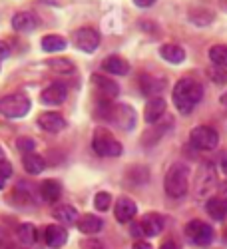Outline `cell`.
<instances>
[{
  "mask_svg": "<svg viewBox=\"0 0 227 249\" xmlns=\"http://www.w3.org/2000/svg\"><path fill=\"white\" fill-rule=\"evenodd\" d=\"M201 98H203V86L193 78L177 80V84L174 86V92H172V100L175 104L177 112L181 114L193 112V108L201 102Z\"/></svg>",
  "mask_w": 227,
  "mask_h": 249,
  "instance_id": "cell-1",
  "label": "cell"
},
{
  "mask_svg": "<svg viewBox=\"0 0 227 249\" xmlns=\"http://www.w3.org/2000/svg\"><path fill=\"white\" fill-rule=\"evenodd\" d=\"M98 116L108 120L110 124H114L116 128L130 132L136 128V110L128 104H112V102H102V106L98 110Z\"/></svg>",
  "mask_w": 227,
  "mask_h": 249,
  "instance_id": "cell-2",
  "label": "cell"
},
{
  "mask_svg": "<svg viewBox=\"0 0 227 249\" xmlns=\"http://www.w3.org/2000/svg\"><path fill=\"white\" fill-rule=\"evenodd\" d=\"M190 178H192V170L190 165L185 163H172L170 170L163 179V188H166L170 197H183L190 190Z\"/></svg>",
  "mask_w": 227,
  "mask_h": 249,
  "instance_id": "cell-3",
  "label": "cell"
},
{
  "mask_svg": "<svg viewBox=\"0 0 227 249\" xmlns=\"http://www.w3.org/2000/svg\"><path fill=\"white\" fill-rule=\"evenodd\" d=\"M30 98L24 92H14L8 96L0 98V114L8 120H18V118H24L30 112Z\"/></svg>",
  "mask_w": 227,
  "mask_h": 249,
  "instance_id": "cell-4",
  "label": "cell"
},
{
  "mask_svg": "<svg viewBox=\"0 0 227 249\" xmlns=\"http://www.w3.org/2000/svg\"><path fill=\"white\" fill-rule=\"evenodd\" d=\"M92 150L100 158H118L123 152L122 143L104 128H96L92 136Z\"/></svg>",
  "mask_w": 227,
  "mask_h": 249,
  "instance_id": "cell-5",
  "label": "cell"
},
{
  "mask_svg": "<svg viewBox=\"0 0 227 249\" xmlns=\"http://www.w3.org/2000/svg\"><path fill=\"white\" fill-rule=\"evenodd\" d=\"M190 142L199 152H211L219 146V134L211 126H197L190 132Z\"/></svg>",
  "mask_w": 227,
  "mask_h": 249,
  "instance_id": "cell-6",
  "label": "cell"
},
{
  "mask_svg": "<svg viewBox=\"0 0 227 249\" xmlns=\"http://www.w3.org/2000/svg\"><path fill=\"white\" fill-rule=\"evenodd\" d=\"M185 237L197 247H210L213 241V230L205 221L193 219L185 225Z\"/></svg>",
  "mask_w": 227,
  "mask_h": 249,
  "instance_id": "cell-7",
  "label": "cell"
},
{
  "mask_svg": "<svg viewBox=\"0 0 227 249\" xmlns=\"http://www.w3.org/2000/svg\"><path fill=\"white\" fill-rule=\"evenodd\" d=\"M172 128H174V120H172L170 116H163L159 122L152 124V128L146 130V134L141 136V146H146V148L156 146V143H157L163 136H166Z\"/></svg>",
  "mask_w": 227,
  "mask_h": 249,
  "instance_id": "cell-8",
  "label": "cell"
},
{
  "mask_svg": "<svg viewBox=\"0 0 227 249\" xmlns=\"http://www.w3.org/2000/svg\"><path fill=\"white\" fill-rule=\"evenodd\" d=\"M74 44H76L78 50L92 54L100 46V32L96 28H90V26L80 28V30L74 32Z\"/></svg>",
  "mask_w": 227,
  "mask_h": 249,
  "instance_id": "cell-9",
  "label": "cell"
},
{
  "mask_svg": "<svg viewBox=\"0 0 227 249\" xmlns=\"http://www.w3.org/2000/svg\"><path fill=\"white\" fill-rule=\"evenodd\" d=\"M90 80H92V84H94L98 96L104 100V102H110V100L118 98V94H120V86L116 84L112 78H108V76H104V74H92Z\"/></svg>",
  "mask_w": 227,
  "mask_h": 249,
  "instance_id": "cell-10",
  "label": "cell"
},
{
  "mask_svg": "<svg viewBox=\"0 0 227 249\" xmlns=\"http://www.w3.org/2000/svg\"><path fill=\"white\" fill-rule=\"evenodd\" d=\"M163 230V217L157 213H148L140 223H136L134 233L136 235H143V237H154Z\"/></svg>",
  "mask_w": 227,
  "mask_h": 249,
  "instance_id": "cell-11",
  "label": "cell"
},
{
  "mask_svg": "<svg viewBox=\"0 0 227 249\" xmlns=\"http://www.w3.org/2000/svg\"><path fill=\"white\" fill-rule=\"evenodd\" d=\"M68 98V88L60 82H54V84L46 86L42 92H40V102L46 104V106H60L64 104Z\"/></svg>",
  "mask_w": 227,
  "mask_h": 249,
  "instance_id": "cell-12",
  "label": "cell"
},
{
  "mask_svg": "<svg viewBox=\"0 0 227 249\" xmlns=\"http://www.w3.org/2000/svg\"><path fill=\"white\" fill-rule=\"evenodd\" d=\"M215 172L211 165H203V168L199 170L197 178H195V194L199 197H205V196H210V192L215 188Z\"/></svg>",
  "mask_w": 227,
  "mask_h": 249,
  "instance_id": "cell-13",
  "label": "cell"
},
{
  "mask_svg": "<svg viewBox=\"0 0 227 249\" xmlns=\"http://www.w3.org/2000/svg\"><path fill=\"white\" fill-rule=\"evenodd\" d=\"M12 28L20 34H30L38 28V16L34 12H26V10L16 12L12 16Z\"/></svg>",
  "mask_w": 227,
  "mask_h": 249,
  "instance_id": "cell-14",
  "label": "cell"
},
{
  "mask_svg": "<svg viewBox=\"0 0 227 249\" xmlns=\"http://www.w3.org/2000/svg\"><path fill=\"white\" fill-rule=\"evenodd\" d=\"M138 84H140L141 92L146 94V96L156 98V96H159L163 92V88H166V86H163V84H166V80H163V78H156L152 74H140Z\"/></svg>",
  "mask_w": 227,
  "mask_h": 249,
  "instance_id": "cell-15",
  "label": "cell"
},
{
  "mask_svg": "<svg viewBox=\"0 0 227 249\" xmlns=\"http://www.w3.org/2000/svg\"><path fill=\"white\" fill-rule=\"evenodd\" d=\"M166 108H168V104L161 96L150 98V102L146 104V110H143V118H146L148 124H156L166 116Z\"/></svg>",
  "mask_w": 227,
  "mask_h": 249,
  "instance_id": "cell-16",
  "label": "cell"
},
{
  "mask_svg": "<svg viewBox=\"0 0 227 249\" xmlns=\"http://www.w3.org/2000/svg\"><path fill=\"white\" fill-rule=\"evenodd\" d=\"M114 213H116V219L120 223H130L136 213H138V205L136 201H132L130 197H120L116 201V207H114Z\"/></svg>",
  "mask_w": 227,
  "mask_h": 249,
  "instance_id": "cell-17",
  "label": "cell"
},
{
  "mask_svg": "<svg viewBox=\"0 0 227 249\" xmlns=\"http://www.w3.org/2000/svg\"><path fill=\"white\" fill-rule=\"evenodd\" d=\"M38 126L42 130H46V132H50V134H56V132H62L66 128V120L58 112H46V114H40Z\"/></svg>",
  "mask_w": 227,
  "mask_h": 249,
  "instance_id": "cell-18",
  "label": "cell"
},
{
  "mask_svg": "<svg viewBox=\"0 0 227 249\" xmlns=\"http://www.w3.org/2000/svg\"><path fill=\"white\" fill-rule=\"evenodd\" d=\"M102 70L108 72V74H114V76H126L130 72V62L126 58L118 56V54H112V56L104 58V62H102Z\"/></svg>",
  "mask_w": 227,
  "mask_h": 249,
  "instance_id": "cell-19",
  "label": "cell"
},
{
  "mask_svg": "<svg viewBox=\"0 0 227 249\" xmlns=\"http://www.w3.org/2000/svg\"><path fill=\"white\" fill-rule=\"evenodd\" d=\"M188 20L193 26H211L215 22V12L203 6H193L188 10Z\"/></svg>",
  "mask_w": 227,
  "mask_h": 249,
  "instance_id": "cell-20",
  "label": "cell"
},
{
  "mask_svg": "<svg viewBox=\"0 0 227 249\" xmlns=\"http://www.w3.org/2000/svg\"><path fill=\"white\" fill-rule=\"evenodd\" d=\"M44 239H46L48 247L58 249V247H62L68 241V231L62 225H48L44 230Z\"/></svg>",
  "mask_w": 227,
  "mask_h": 249,
  "instance_id": "cell-21",
  "label": "cell"
},
{
  "mask_svg": "<svg viewBox=\"0 0 227 249\" xmlns=\"http://www.w3.org/2000/svg\"><path fill=\"white\" fill-rule=\"evenodd\" d=\"M205 212L210 213L211 219L215 221H223L227 217V197H211L208 199V203H205Z\"/></svg>",
  "mask_w": 227,
  "mask_h": 249,
  "instance_id": "cell-22",
  "label": "cell"
},
{
  "mask_svg": "<svg viewBox=\"0 0 227 249\" xmlns=\"http://www.w3.org/2000/svg\"><path fill=\"white\" fill-rule=\"evenodd\" d=\"M40 196H42V199L48 203L58 201L62 196V183L58 179H44L40 183Z\"/></svg>",
  "mask_w": 227,
  "mask_h": 249,
  "instance_id": "cell-23",
  "label": "cell"
},
{
  "mask_svg": "<svg viewBox=\"0 0 227 249\" xmlns=\"http://www.w3.org/2000/svg\"><path fill=\"white\" fill-rule=\"evenodd\" d=\"M159 56L166 60V62H170V64H181V62L185 60V50L179 46V44H163L161 48H159Z\"/></svg>",
  "mask_w": 227,
  "mask_h": 249,
  "instance_id": "cell-24",
  "label": "cell"
},
{
  "mask_svg": "<svg viewBox=\"0 0 227 249\" xmlns=\"http://www.w3.org/2000/svg\"><path fill=\"white\" fill-rule=\"evenodd\" d=\"M102 227H104V221H102L98 215H92V213H86L78 219V230L86 235H92V233H98L102 231Z\"/></svg>",
  "mask_w": 227,
  "mask_h": 249,
  "instance_id": "cell-25",
  "label": "cell"
},
{
  "mask_svg": "<svg viewBox=\"0 0 227 249\" xmlns=\"http://www.w3.org/2000/svg\"><path fill=\"white\" fill-rule=\"evenodd\" d=\"M22 165H24V170H26L28 174L38 176V174H42V172L46 170V160L40 156V154L32 152V154L22 156Z\"/></svg>",
  "mask_w": 227,
  "mask_h": 249,
  "instance_id": "cell-26",
  "label": "cell"
},
{
  "mask_svg": "<svg viewBox=\"0 0 227 249\" xmlns=\"http://www.w3.org/2000/svg\"><path fill=\"white\" fill-rule=\"evenodd\" d=\"M40 46H42L44 52H62V50H66L68 42H66V38L64 36H60V34H46L42 40H40Z\"/></svg>",
  "mask_w": 227,
  "mask_h": 249,
  "instance_id": "cell-27",
  "label": "cell"
},
{
  "mask_svg": "<svg viewBox=\"0 0 227 249\" xmlns=\"http://www.w3.org/2000/svg\"><path fill=\"white\" fill-rule=\"evenodd\" d=\"M52 215H54L60 223H64V225H72V223L78 221V212L74 210L72 205H68V203H60V205H56Z\"/></svg>",
  "mask_w": 227,
  "mask_h": 249,
  "instance_id": "cell-28",
  "label": "cell"
},
{
  "mask_svg": "<svg viewBox=\"0 0 227 249\" xmlns=\"http://www.w3.org/2000/svg\"><path fill=\"white\" fill-rule=\"evenodd\" d=\"M46 66L56 74H72L76 70V64L68 58H50L46 60Z\"/></svg>",
  "mask_w": 227,
  "mask_h": 249,
  "instance_id": "cell-29",
  "label": "cell"
},
{
  "mask_svg": "<svg viewBox=\"0 0 227 249\" xmlns=\"http://www.w3.org/2000/svg\"><path fill=\"white\" fill-rule=\"evenodd\" d=\"M210 60L213 66H219V68H227V44H213L208 52Z\"/></svg>",
  "mask_w": 227,
  "mask_h": 249,
  "instance_id": "cell-30",
  "label": "cell"
},
{
  "mask_svg": "<svg viewBox=\"0 0 227 249\" xmlns=\"http://www.w3.org/2000/svg\"><path fill=\"white\" fill-rule=\"evenodd\" d=\"M18 241L22 245H32L36 241V227L32 223L18 225Z\"/></svg>",
  "mask_w": 227,
  "mask_h": 249,
  "instance_id": "cell-31",
  "label": "cell"
},
{
  "mask_svg": "<svg viewBox=\"0 0 227 249\" xmlns=\"http://www.w3.org/2000/svg\"><path fill=\"white\" fill-rule=\"evenodd\" d=\"M126 176H128V179H130L132 183H148V179H150V170L143 168V165H134V168H130V170L126 172Z\"/></svg>",
  "mask_w": 227,
  "mask_h": 249,
  "instance_id": "cell-32",
  "label": "cell"
},
{
  "mask_svg": "<svg viewBox=\"0 0 227 249\" xmlns=\"http://www.w3.org/2000/svg\"><path fill=\"white\" fill-rule=\"evenodd\" d=\"M208 76H210V80L213 82V84H217V86H225V84H227V70H225V68L211 66V68L208 70Z\"/></svg>",
  "mask_w": 227,
  "mask_h": 249,
  "instance_id": "cell-33",
  "label": "cell"
},
{
  "mask_svg": "<svg viewBox=\"0 0 227 249\" xmlns=\"http://www.w3.org/2000/svg\"><path fill=\"white\" fill-rule=\"evenodd\" d=\"M110 205H112V196L108 192H98L96 197H94V207L98 212H106L110 210Z\"/></svg>",
  "mask_w": 227,
  "mask_h": 249,
  "instance_id": "cell-34",
  "label": "cell"
},
{
  "mask_svg": "<svg viewBox=\"0 0 227 249\" xmlns=\"http://www.w3.org/2000/svg\"><path fill=\"white\" fill-rule=\"evenodd\" d=\"M16 148L26 156V154H32L36 150V142L32 138H18L16 140Z\"/></svg>",
  "mask_w": 227,
  "mask_h": 249,
  "instance_id": "cell-35",
  "label": "cell"
},
{
  "mask_svg": "<svg viewBox=\"0 0 227 249\" xmlns=\"http://www.w3.org/2000/svg\"><path fill=\"white\" fill-rule=\"evenodd\" d=\"M10 174H12L10 161H0V190L6 185V179L10 178Z\"/></svg>",
  "mask_w": 227,
  "mask_h": 249,
  "instance_id": "cell-36",
  "label": "cell"
},
{
  "mask_svg": "<svg viewBox=\"0 0 227 249\" xmlns=\"http://www.w3.org/2000/svg\"><path fill=\"white\" fill-rule=\"evenodd\" d=\"M140 28L143 30V32H148V34H157L159 32V28H157V24L154 22V20H140Z\"/></svg>",
  "mask_w": 227,
  "mask_h": 249,
  "instance_id": "cell-37",
  "label": "cell"
},
{
  "mask_svg": "<svg viewBox=\"0 0 227 249\" xmlns=\"http://www.w3.org/2000/svg\"><path fill=\"white\" fill-rule=\"evenodd\" d=\"M82 249H104V243L98 239H86L82 241Z\"/></svg>",
  "mask_w": 227,
  "mask_h": 249,
  "instance_id": "cell-38",
  "label": "cell"
},
{
  "mask_svg": "<svg viewBox=\"0 0 227 249\" xmlns=\"http://www.w3.org/2000/svg\"><path fill=\"white\" fill-rule=\"evenodd\" d=\"M10 54H12V50H10L8 42H4V40H0V60L10 58Z\"/></svg>",
  "mask_w": 227,
  "mask_h": 249,
  "instance_id": "cell-39",
  "label": "cell"
},
{
  "mask_svg": "<svg viewBox=\"0 0 227 249\" xmlns=\"http://www.w3.org/2000/svg\"><path fill=\"white\" fill-rule=\"evenodd\" d=\"M0 249H16V247L10 243V239L6 237V233H2V231H0Z\"/></svg>",
  "mask_w": 227,
  "mask_h": 249,
  "instance_id": "cell-40",
  "label": "cell"
},
{
  "mask_svg": "<svg viewBox=\"0 0 227 249\" xmlns=\"http://www.w3.org/2000/svg\"><path fill=\"white\" fill-rule=\"evenodd\" d=\"M159 249H179V243L174 241V239H168V241H163Z\"/></svg>",
  "mask_w": 227,
  "mask_h": 249,
  "instance_id": "cell-41",
  "label": "cell"
},
{
  "mask_svg": "<svg viewBox=\"0 0 227 249\" xmlns=\"http://www.w3.org/2000/svg\"><path fill=\"white\" fill-rule=\"evenodd\" d=\"M134 4H136L138 8H148V6L156 4V0H134Z\"/></svg>",
  "mask_w": 227,
  "mask_h": 249,
  "instance_id": "cell-42",
  "label": "cell"
},
{
  "mask_svg": "<svg viewBox=\"0 0 227 249\" xmlns=\"http://www.w3.org/2000/svg\"><path fill=\"white\" fill-rule=\"evenodd\" d=\"M134 249H152V245H150L148 241H138V243L134 245Z\"/></svg>",
  "mask_w": 227,
  "mask_h": 249,
  "instance_id": "cell-43",
  "label": "cell"
},
{
  "mask_svg": "<svg viewBox=\"0 0 227 249\" xmlns=\"http://www.w3.org/2000/svg\"><path fill=\"white\" fill-rule=\"evenodd\" d=\"M219 102H221V106H223V108L227 110V92H223V94H221V98H219Z\"/></svg>",
  "mask_w": 227,
  "mask_h": 249,
  "instance_id": "cell-44",
  "label": "cell"
},
{
  "mask_svg": "<svg viewBox=\"0 0 227 249\" xmlns=\"http://www.w3.org/2000/svg\"><path fill=\"white\" fill-rule=\"evenodd\" d=\"M221 170H223V174L227 176V160H223V163H221Z\"/></svg>",
  "mask_w": 227,
  "mask_h": 249,
  "instance_id": "cell-45",
  "label": "cell"
},
{
  "mask_svg": "<svg viewBox=\"0 0 227 249\" xmlns=\"http://www.w3.org/2000/svg\"><path fill=\"white\" fill-rule=\"evenodd\" d=\"M219 4H221L223 10H227V0H219Z\"/></svg>",
  "mask_w": 227,
  "mask_h": 249,
  "instance_id": "cell-46",
  "label": "cell"
},
{
  "mask_svg": "<svg viewBox=\"0 0 227 249\" xmlns=\"http://www.w3.org/2000/svg\"><path fill=\"white\" fill-rule=\"evenodd\" d=\"M223 194L227 196V183H223Z\"/></svg>",
  "mask_w": 227,
  "mask_h": 249,
  "instance_id": "cell-47",
  "label": "cell"
},
{
  "mask_svg": "<svg viewBox=\"0 0 227 249\" xmlns=\"http://www.w3.org/2000/svg\"><path fill=\"white\" fill-rule=\"evenodd\" d=\"M223 239L227 241V227H225V231H223Z\"/></svg>",
  "mask_w": 227,
  "mask_h": 249,
  "instance_id": "cell-48",
  "label": "cell"
},
{
  "mask_svg": "<svg viewBox=\"0 0 227 249\" xmlns=\"http://www.w3.org/2000/svg\"><path fill=\"white\" fill-rule=\"evenodd\" d=\"M0 158H2V150H0Z\"/></svg>",
  "mask_w": 227,
  "mask_h": 249,
  "instance_id": "cell-49",
  "label": "cell"
},
{
  "mask_svg": "<svg viewBox=\"0 0 227 249\" xmlns=\"http://www.w3.org/2000/svg\"><path fill=\"white\" fill-rule=\"evenodd\" d=\"M0 66H2V60H0Z\"/></svg>",
  "mask_w": 227,
  "mask_h": 249,
  "instance_id": "cell-50",
  "label": "cell"
}]
</instances>
